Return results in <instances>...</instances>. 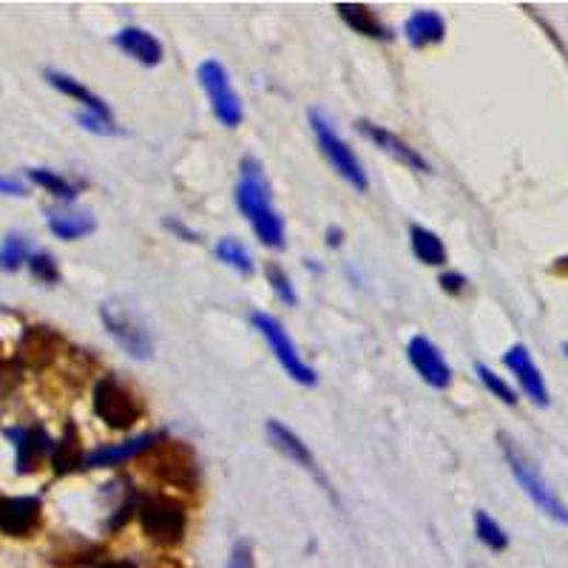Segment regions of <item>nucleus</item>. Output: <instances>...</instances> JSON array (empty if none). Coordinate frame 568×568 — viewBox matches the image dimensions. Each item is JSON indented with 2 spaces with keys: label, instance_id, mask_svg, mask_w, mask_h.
I'll list each match as a JSON object with an SVG mask.
<instances>
[{
  "label": "nucleus",
  "instance_id": "1",
  "mask_svg": "<svg viewBox=\"0 0 568 568\" xmlns=\"http://www.w3.org/2000/svg\"><path fill=\"white\" fill-rule=\"evenodd\" d=\"M236 208L242 211V216L250 223L259 242L271 250H284L287 245V230H284V219L276 208H273L271 185L264 177V168L257 157H242L239 160V182H236Z\"/></svg>",
  "mask_w": 568,
  "mask_h": 568
},
{
  "label": "nucleus",
  "instance_id": "2",
  "mask_svg": "<svg viewBox=\"0 0 568 568\" xmlns=\"http://www.w3.org/2000/svg\"><path fill=\"white\" fill-rule=\"evenodd\" d=\"M100 321H103L105 333L112 336L114 344L123 350L128 359L148 361L154 355V336L148 330L146 319L139 316L137 307L125 296L105 298L100 305Z\"/></svg>",
  "mask_w": 568,
  "mask_h": 568
},
{
  "label": "nucleus",
  "instance_id": "3",
  "mask_svg": "<svg viewBox=\"0 0 568 568\" xmlns=\"http://www.w3.org/2000/svg\"><path fill=\"white\" fill-rule=\"evenodd\" d=\"M498 441H500V452H503V457H507L509 472H512V478L518 480L520 489L529 495V500H532L534 507L541 509L546 518H552L555 523H560V526H568V507L560 500V495L546 484V478H543L541 469L534 466L532 457L520 450L507 432H500Z\"/></svg>",
  "mask_w": 568,
  "mask_h": 568
},
{
  "label": "nucleus",
  "instance_id": "4",
  "mask_svg": "<svg viewBox=\"0 0 568 568\" xmlns=\"http://www.w3.org/2000/svg\"><path fill=\"white\" fill-rule=\"evenodd\" d=\"M137 520L139 529L154 546L177 548L185 541L188 532V509L182 500L166 492L143 495L137 500Z\"/></svg>",
  "mask_w": 568,
  "mask_h": 568
},
{
  "label": "nucleus",
  "instance_id": "5",
  "mask_svg": "<svg viewBox=\"0 0 568 568\" xmlns=\"http://www.w3.org/2000/svg\"><path fill=\"white\" fill-rule=\"evenodd\" d=\"M307 123H310V132L316 134V143H319L325 160L333 166V171L339 173L347 185L355 188L359 194H364L370 188L367 171H364V166H361L353 148L347 146L344 139H341V134L336 132L333 120L327 117L321 109H310V112H307Z\"/></svg>",
  "mask_w": 568,
  "mask_h": 568
},
{
  "label": "nucleus",
  "instance_id": "6",
  "mask_svg": "<svg viewBox=\"0 0 568 568\" xmlns=\"http://www.w3.org/2000/svg\"><path fill=\"white\" fill-rule=\"evenodd\" d=\"M91 409H94V416H98L105 427H112V430H132L134 423L143 421V416H146V404H143V398H139L128 384L120 382L117 375H103V378L94 384Z\"/></svg>",
  "mask_w": 568,
  "mask_h": 568
},
{
  "label": "nucleus",
  "instance_id": "7",
  "mask_svg": "<svg viewBox=\"0 0 568 568\" xmlns=\"http://www.w3.org/2000/svg\"><path fill=\"white\" fill-rule=\"evenodd\" d=\"M148 475L160 480V484L182 489V492H196L200 486V464L191 446L182 441H168L162 438L160 444L151 450V461H148Z\"/></svg>",
  "mask_w": 568,
  "mask_h": 568
},
{
  "label": "nucleus",
  "instance_id": "8",
  "mask_svg": "<svg viewBox=\"0 0 568 568\" xmlns=\"http://www.w3.org/2000/svg\"><path fill=\"white\" fill-rule=\"evenodd\" d=\"M250 325H253V330L268 341V347L273 350L276 361L282 364L284 373L291 375L293 382L302 384V387H316V384H319L316 370L298 355L296 344H293V339L287 336V330H284V325L276 319V316H271V313H264V310H253L250 313Z\"/></svg>",
  "mask_w": 568,
  "mask_h": 568
},
{
  "label": "nucleus",
  "instance_id": "9",
  "mask_svg": "<svg viewBox=\"0 0 568 568\" xmlns=\"http://www.w3.org/2000/svg\"><path fill=\"white\" fill-rule=\"evenodd\" d=\"M196 80H200L202 91L208 94L211 112L219 120V125H225V128H239L245 117V109L239 94H236L234 86H230L228 69H225L223 63L214 60V57L202 60L200 66H196Z\"/></svg>",
  "mask_w": 568,
  "mask_h": 568
},
{
  "label": "nucleus",
  "instance_id": "10",
  "mask_svg": "<svg viewBox=\"0 0 568 568\" xmlns=\"http://www.w3.org/2000/svg\"><path fill=\"white\" fill-rule=\"evenodd\" d=\"M264 432H268V441H271L273 450L282 452V455L287 457V461H293L298 469H305L307 475H310V478L316 480V484H319L321 489H325V492L336 500V503H339V495L333 492L330 480L325 478V472H321L319 464H316V457H313L310 446H307L305 441H302V438H298L291 427H287V423L276 421V418H268V421H264Z\"/></svg>",
  "mask_w": 568,
  "mask_h": 568
},
{
  "label": "nucleus",
  "instance_id": "11",
  "mask_svg": "<svg viewBox=\"0 0 568 568\" xmlns=\"http://www.w3.org/2000/svg\"><path fill=\"white\" fill-rule=\"evenodd\" d=\"M3 435L14 444V469L18 475H32L52 457V435L43 427H9Z\"/></svg>",
  "mask_w": 568,
  "mask_h": 568
},
{
  "label": "nucleus",
  "instance_id": "12",
  "mask_svg": "<svg viewBox=\"0 0 568 568\" xmlns=\"http://www.w3.org/2000/svg\"><path fill=\"white\" fill-rule=\"evenodd\" d=\"M43 503L37 495H21V498H0V532L7 537H32L41 529Z\"/></svg>",
  "mask_w": 568,
  "mask_h": 568
},
{
  "label": "nucleus",
  "instance_id": "13",
  "mask_svg": "<svg viewBox=\"0 0 568 568\" xmlns=\"http://www.w3.org/2000/svg\"><path fill=\"white\" fill-rule=\"evenodd\" d=\"M407 359H409V364H412V370H416V373L421 375L423 382L430 384L432 389H438V393L450 389L452 367L446 364V359L441 355V350H438V347L432 344L427 336H412V339H409Z\"/></svg>",
  "mask_w": 568,
  "mask_h": 568
},
{
  "label": "nucleus",
  "instance_id": "14",
  "mask_svg": "<svg viewBox=\"0 0 568 568\" xmlns=\"http://www.w3.org/2000/svg\"><path fill=\"white\" fill-rule=\"evenodd\" d=\"M355 128H359V134L364 139H370L375 148H382L384 154H389L393 160H398L401 166H407L409 171L416 173H430V162L423 160V154L418 151V148H412L407 143V139H401L398 134H393L389 128H384V125L378 123H370V120H355Z\"/></svg>",
  "mask_w": 568,
  "mask_h": 568
},
{
  "label": "nucleus",
  "instance_id": "15",
  "mask_svg": "<svg viewBox=\"0 0 568 568\" xmlns=\"http://www.w3.org/2000/svg\"><path fill=\"white\" fill-rule=\"evenodd\" d=\"M162 438H168L166 432L154 430V432H143V435L128 438V441H120V444L98 446V450L86 452L83 469H105V466L125 464V461H132V457H139V455H146V452H151L154 446L160 444Z\"/></svg>",
  "mask_w": 568,
  "mask_h": 568
},
{
  "label": "nucleus",
  "instance_id": "16",
  "mask_svg": "<svg viewBox=\"0 0 568 568\" xmlns=\"http://www.w3.org/2000/svg\"><path fill=\"white\" fill-rule=\"evenodd\" d=\"M503 364L512 370V375L518 378L520 389H523V396L534 404V407H548L552 398H548V387H546V378L543 373L537 370L534 364L532 353H529L526 344H512L503 353Z\"/></svg>",
  "mask_w": 568,
  "mask_h": 568
},
{
  "label": "nucleus",
  "instance_id": "17",
  "mask_svg": "<svg viewBox=\"0 0 568 568\" xmlns=\"http://www.w3.org/2000/svg\"><path fill=\"white\" fill-rule=\"evenodd\" d=\"M43 77H46V83H49L52 89H57L60 94H66V98L77 100V103L83 105L86 114L105 120V123H117V120H114L112 105L105 103L103 98H98V94H94L91 89H86V86L80 83V80H75L71 75H66V71H57V69H46L43 71Z\"/></svg>",
  "mask_w": 568,
  "mask_h": 568
},
{
  "label": "nucleus",
  "instance_id": "18",
  "mask_svg": "<svg viewBox=\"0 0 568 568\" xmlns=\"http://www.w3.org/2000/svg\"><path fill=\"white\" fill-rule=\"evenodd\" d=\"M112 43L117 46L123 55H128L132 60H137L139 66H146V69H154V66H160L162 57H166V49H162V43L146 32V29L139 26H125L120 29L117 35L112 37Z\"/></svg>",
  "mask_w": 568,
  "mask_h": 568
},
{
  "label": "nucleus",
  "instance_id": "19",
  "mask_svg": "<svg viewBox=\"0 0 568 568\" xmlns=\"http://www.w3.org/2000/svg\"><path fill=\"white\" fill-rule=\"evenodd\" d=\"M446 37V21L444 14L435 12V9H416L409 14L407 23H404V41L412 46V49H430L444 43Z\"/></svg>",
  "mask_w": 568,
  "mask_h": 568
},
{
  "label": "nucleus",
  "instance_id": "20",
  "mask_svg": "<svg viewBox=\"0 0 568 568\" xmlns=\"http://www.w3.org/2000/svg\"><path fill=\"white\" fill-rule=\"evenodd\" d=\"M63 339L57 333H52L49 327H29L23 333L21 347H18V359L32 370H43L46 364L57 359L60 353Z\"/></svg>",
  "mask_w": 568,
  "mask_h": 568
},
{
  "label": "nucleus",
  "instance_id": "21",
  "mask_svg": "<svg viewBox=\"0 0 568 568\" xmlns=\"http://www.w3.org/2000/svg\"><path fill=\"white\" fill-rule=\"evenodd\" d=\"M46 225L63 242H77V239H86V236L98 230V219L89 211H77L69 208V205L46 208Z\"/></svg>",
  "mask_w": 568,
  "mask_h": 568
},
{
  "label": "nucleus",
  "instance_id": "22",
  "mask_svg": "<svg viewBox=\"0 0 568 568\" xmlns=\"http://www.w3.org/2000/svg\"><path fill=\"white\" fill-rule=\"evenodd\" d=\"M336 12H339L341 21L353 29L355 35H364L370 41H393V29L367 7V3H336Z\"/></svg>",
  "mask_w": 568,
  "mask_h": 568
},
{
  "label": "nucleus",
  "instance_id": "23",
  "mask_svg": "<svg viewBox=\"0 0 568 568\" xmlns=\"http://www.w3.org/2000/svg\"><path fill=\"white\" fill-rule=\"evenodd\" d=\"M409 245H412L418 262L430 264V268H444L446 264V245L435 230L423 228V225H409Z\"/></svg>",
  "mask_w": 568,
  "mask_h": 568
},
{
  "label": "nucleus",
  "instance_id": "24",
  "mask_svg": "<svg viewBox=\"0 0 568 568\" xmlns=\"http://www.w3.org/2000/svg\"><path fill=\"white\" fill-rule=\"evenodd\" d=\"M83 457L75 423H69L60 441H55V446H52V466H55L57 475H69L75 469H83Z\"/></svg>",
  "mask_w": 568,
  "mask_h": 568
},
{
  "label": "nucleus",
  "instance_id": "25",
  "mask_svg": "<svg viewBox=\"0 0 568 568\" xmlns=\"http://www.w3.org/2000/svg\"><path fill=\"white\" fill-rule=\"evenodd\" d=\"M26 177L35 182V185H41L43 191H49L52 196H57L63 205H71V202L80 196V185L69 182L60 171H52V168H29Z\"/></svg>",
  "mask_w": 568,
  "mask_h": 568
},
{
  "label": "nucleus",
  "instance_id": "26",
  "mask_svg": "<svg viewBox=\"0 0 568 568\" xmlns=\"http://www.w3.org/2000/svg\"><path fill=\"white\" fill-rule=\"evenodd\" d=\"M216 259L219 262H225L230 268V271H236L239 276H253L257 273V264H253V257H250V250L245 248L236 236H225V239H219L214 248Z\"/></svg>",
  "mask_w": 568,
  "mask_h": 568
},
{
  "label": "nucleus",
  "instance_id": "27",
  "mask_svg": "<svg viewBox=\"0 0 568 568\" xmlns=\"http://www.w3.org/2000/svg\"><path fill=\"white\" fill-rule=\"evenodd\" d=\"M475 534H478V541L484 543L489 552H507L509 548L507 529L500 526L498 520H495L489 512H484V509L475 512Z\"/></svg>",
  "mask_w": 568,
  "mask_h": 568
},
{
  "label": "nucleus",
  "instance_id": "28",
  "mask_svg": "<svg viewBox=\"0 0 568 568\" xmlns=\"http://www.w3.org/2000/svg\"><path fill=\"white\" fill-rule=\"evenodd\" d=\"M29 259V242L26 236L21 234H9L0 245V271L3 273H14L21 271L23 264Z\"/></svg>",
  "mask_w": 568,
  "mask_h": 568
},
{
  "label": "nucleus",
  "instance_id": "29",
  "mask_svg": "<svg viewBox=\"0 0 568 568\" xmlns=\"http://www.w3.org/2000/svg\"><path fill=\"white\" fill-rule=\"evenodd\" d=\"M26 264L37 282L49 284V287L60 282V264H57V259L52 257L49 250H35V253H29Z\"/></svg>",
  "mask_w": 568,
  "mask_h": 568
},
{
  "label": "nucleus",
  "instance_id": "30",
  "mask_svg": "<svg viewBox=\"0 0 568 568\" xmlns=\"http://www.w3.org/2000/svg\"><path fill=\"white\" fill-rule=\"evenodd\" d=\"M475 375H478L480 384H484L495 398H500V401L507 404V407H514V404H518V393H514V389L509 387V384L503 382L489 364H475Z\"/></svg>",
  "mask_w": 568,
  "mask_h": 568
},
{
  "label": "nucleus",
  "instance_id": "31",
  "mask_svg": "<svg viewBox=\"0 0 568 568\" xmlns=\"http://www.w3.org/2000/svg\"><path fill=\"white\" fill-rule=\"evenodd\" d=\"M264 276H268V282H271L273 293H276V298L282 302V305H287V307L298 305V293H296V287H293L291 276H287V273H284L276 262H271L268 268H264Z\"/></svg>",
  "mask_w": 568,
  "mask_h": 568
},
{
  "label": "nucleus",
  "instance_id": "32",
  "mask_svg": "<svg viewBox=\"0 0 568 568\" xmlns=\"http://www.w3.org/2000/svg\"><path fill=\"white\" fill-rule=\"evenodd\" d=\"M228 568H257V557H253V543L248 537H239L234 543L228 555Z\"/></svg>",
  "mask_w": 568,
  "mask_h": 568
},
{
  "label": "nucleus",
  "instance_id": "33",
  "mask_svg": "<svg viewBox=\"0 0 568 568\" xmlns=\"http://www.w3.org/2000/svg\"><path fill=\"white\" fill-rule=\"evenodd\" d=\"M75 120L80 123V128H86V132H91V134H100V137H117V134H123L120 132L117 123H105V120L91 117V114H86V112L75 114Z\"/></svg>",
  "mask_w": 568,
  "mask_h": 568
},
{
  "label": "nucleus",
  "instance_id": "34",
  "mask_svg": "<svg viewBox=\"0 0 568 568\" xmlns=\"http://www.w3.org/2000/svg\"><path fill=\"white\" fill-rule=\"evenodd\" d=\"M438 284H441V291L450 293V296H461V293H464L466 287H469V279H466L464 273L446 271V273H441Z\"/></svg>",
  "mask_w": 568,
  "mask_h": 568
},
{
  "label": "nucleus",
  "instance_id": "35",
  "mask_svg": "<svg viewBox=\"0 0 568 568\" xmlns=\"http://www.w3.org/2000/svg\"><path fill=\"white\" fill-rule=\"evenodd\" d=\"M162 228L168 230V234H173L177 236V239H182V242H200V234H196L194 228H188L185 223H180V219H177V216H166V219H162Z\"/></svg>",
  "mask_w": 568,
  "mask_h": 568
},
{
  "label": "nucleus",
  "instance_id": "36",
  "mask_svg": "<svg viewBox=\"0 0 568 568\" xmlns=\"http://www.w3.org/2000/svg\"><path fill=\"white\" fill-rule=\"evenodd\" d=\"M14 384H18V370L0 361V398H7L14 389Z\"/></svg>",
  "mask_w": 568,
  "mask_h": 568
},
{
  "label": "nucleus",
  "instance_id": "37",
  "mask_svg": "<svg viewBox=\"0 0 568 568\" xmlns=\"http://www.w3.org/2000/svg\"><path fill=\"white\" fill-rule=\"evenodd\" d=\"M26 185L21 180H14V177H3L0 173V196H26Z\"/></svg>",
  "mask_w": 568,
  "mask_h": 568
},
{
  "label": "nucleus",
  "instance_id": "38",
  "mask_svg": "<svg viewBox=\"0 0 568 568\" xmlns=\"http://www.w3.org/2000/svg\"><path fill=\"white\" fill-rule=\"evenodd\" d=\"M327 248H341V242H344V230L339 228V225H333V228H327Z\"/></svg>",
  "mask_w": 568,
  "mask_h": 568
},
{
  "label": "nucleus",
  "instance_id": "39",
  "mask_svg": "<svg viewBox=\"0 0 568 568\" xmlns=\"http://www.w3.org/2000/svg\"><path fill=\"white\" fill-rule=\"evenodd\" d=\"M98 568H137V563L134 560H105V563H100Z\"/></svg>",
  "mask_w": 568,
  "mask_h": 568
},
{
  "label": "nucleus",
  "instance_id": "40",
  "mask_svg": "<svg viewBox=\"0 0 568 568\" xmlns=\"http://www.w3.org/2000/svg\"><path fill=\"white\" fill-rule=\"evenodd\" d=\"M563 353H566V359H568V339L563 341Z\"/></svg>",
  "mask_w": 568,
  "mask_h": 568
},
{
  "label": "nucleus",
  "instance_id": "41",
  "mask_svg": "<svg viewBox=\"0 0 568 568\" xmlns=\"http://www.w3.org/2000/svg\"><path fill=\"white\" fill-rule=\"evenodd\" d=\"M0 347H3V344H0Z\"/></svg>",
  "mask_w": 568,
  "mask_h": 568
}]
</instances>
